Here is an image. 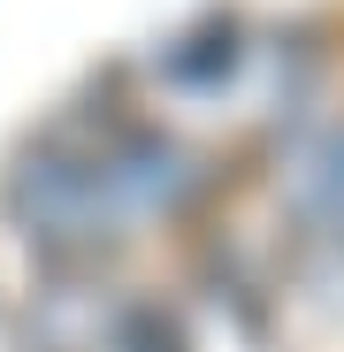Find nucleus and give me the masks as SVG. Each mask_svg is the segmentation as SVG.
<instances>
[{"label":"nucleus","instance_id":"1","mask_svg":"<svg viewBox=\"0 0 344 352\" xmlns=\"http://www.w3.org/2000/svg\"><path fill=\"white\" fill-rule=\"evenodd\" d=\"M0 352H344V31H222L69 107L0 222Z\"/></svg>","mask_w":344,"mask_h":352}]
</instances>
